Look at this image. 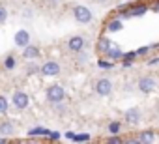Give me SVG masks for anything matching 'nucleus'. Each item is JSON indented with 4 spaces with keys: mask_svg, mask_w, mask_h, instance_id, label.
I'll list each match as a JSON object with an SVG mask.
<instances>
[{
    "mask_svg": "<svg viewBox=\"0 0 159 144\" xmlns=\"http://www.w3.org/2000/svg\"><path fill=\"white\" fill-rule=\"evenodd\" d=\"M45 97H47L49 103L64 101V97H66V90H64L60 84H51V86H47V90H45Z\"/></svg>",
    "mask_w": 159,
    "mask_h": 144,
    "instance_id": "nucleus-1",
    "label": "nucleus"
},
{
    "mask_svg": "<svg viewBox=\"0 0 159 144\" xmlns=\"http://www.w3.org/2000/svg\"><path fill=\"white\" fill-rule=\"evenodd\" d=\"M73 17H75V21L77 23H81V25H88V23H92V11L86 8V6H75L73 8Z\"/></svg>",
    "mask_w": 159,
    "mask_h": 144,
    "instance_id": "nucleus-2",
    "label": "nucleus"
},
{
    "mask_svg": "<svg viewBox=\"0 0 159 144\" xmlns=\"http://www.w3.org/2000/svg\"><path fill=\"white\" fill-rule=\"evenodd\" d=\"M11 103H13V107H15V109L25 110V109H28V105H30V97H28V94H26V92L17 90V92L13 94V97H11Z\"/></svg>",
    "mask_w": 159,
    "mask_h": 144,
    "instance_id": "nucleus-3",
    "label": "nucleus"
},
{
    "mask_svg": "<svg viewBox=\"0 0 159 144\" xmlns=\"http://www.w3.org/2000/svg\"><path fill=\"white\" fill-rule=\"evenodd\" d=\"M41 75H45V77H56V75H60V71H62V67H60V64L58 62H54V60H49V62H45L43 65H41Z\"/></svg>",
    "mask_w": 159,
    "mask_h": 144,
    "instance_id": "nucleus-4",
    "label": "nucleus"
},
{
    "mask_svg": "<svg viewBox=\"0 0 159 144\" xmlns=\"http://www.w3.org/2000/svg\"><path fill=\"white\" fill-rule=\"evenodd\" d=\"M155 88H157V79L155 77H152V75L140 77V81H139V90L140 92L148 94V92H153Z\"/></svg>",
    "mask_w": 159,
    "mask_h": 144,
    "instance_id": "nucleus-5",
    "label": "nucleus"
},
{
    "mask_svg": "<svg viewBox=\"0 0 159 144\" xmlns=\"http://www.w3.org/2000/svg\"><path fill=\"white\" fill-rule=\"evenodd\" d=\"M84 45H86V41H84L83 36H71V38L67 39V49H69L71 52H81V51L84 49Z\"/></svg>",
    "mask_w": 159,
    "mask_h": 144,
    "instance_id": "nucleus-6",
    "label": "nucleus"
},
{
    "mask_svg": "<svg viewBox=\"0 0 159 144\" xmlns=\"http://www.w3.org/2000/svg\"><path fill=\"white\" fill-rule=\"evenodd\" d=\"M146 11H148V6H144V4L129 6V10H127L125 13H122V15H120V19H127V17H142Z\"/></svg>",
    "mask_w": 159,
    "mask_h": 144,
    "instance_id": "nucleus-7",
    "label": "nucleus"
},
{
    "mask_svg": "<svg viewBox=\"0 0 159 144\" xmlns=\"http://www.w3.org/2000/svg\"><path fill=\"white\" fill-rule=\"evenodd\" d=\"M96 92L99 94V96H111V92H112V81L111 79H99L98 83H96Z\"/></svg>",
    "mask_w": 159,
    "mask_h": 144,
    "instance_id": "nucleus-8",
    "label": "nucleus"
},
{
    "mask_svg": "<svg viewBox=\"0 0 159 144\" xmlns=\"http://www.w3.org/2000/svg\"><path fill=\"white\" fill-rule=\"evenodd\" d=\"M140 120H142V110L139 107H131L129 110H125V122L127 124L137 125V124H140Z\"/></svg>",
    "mask_w": 159,
    "mask_h": 144,
    "instance_id": "nucleus-9",
    "label": "nucleus"
},
{
    "mask_svg": "<svg viewBox=\"0 0 159 144\" xmlns=\"http://www.w3.org/2000/svg\"><path fill=\"white\" fill-rule=\"evenodd\" d=\"M13 41H15V45L17 47H26L28 43H30V34H28V30H25V28H21V30H17L15 32V38H13Z\"/></svg>",
    "mask_w": 159,
    "mask_h": 144,
    "instance_id": "nucleus-10",
    "label": "nucleus"
},
{
    "mask_svg": "<svg viewBox=\"0 0 159 144\" xmlns=\"http://www.w3.org/2000/svg\"><path fill=\"white\" fill-rule=\"evenodd\" d=\"M39 56H41L39 47H36V45H32V43H28L26 47H23V58H26V60H36V58H39Z\"/></svg>",
    "mask_w": 159,
    "mask_h": 144,
    "instance_id": "nucleus-11",
    "label": "nucleus"
},
{
    "mask_svg": "<svg viewBox=\"0 0 159 144\" xmlns=\"http://www.w3.org/2000/svg\"><path fill=\"white\" fill-rule=\"evenodd\" d=\"M105 56H107L109 60L116 62V60H122V58H124V51H122V49H120L118 45H114V43H112V47L109 49V52H107Z\"/></svg>",
    "mask_w": 159,
    "mask_h": 144,
    "instance_id": "nucleus-12",
    "label": "nucleus"
},
{
    "mask_svg": "<svg viewBox=\"0 0 159 144\" xmlns=\"http://www.w3.org/2000/svg\"><path fill=\"white\" fill-rule=\"evenodd\" d=\"M13 133H15V125H13V122L6 120V122L0 124V135H2V137H11Z\"/></svg>",
    "mask_w": 159,
    "mask_h": 144,
    "instance_id": "nucleus-13",
    "label": "nucleus"
},
{
    "mask_svg": "<svg viewBox=\"0 0 159 144\" xmlns=\"http://www.w3.org/2000/svg\"><path fill=\"white\" fill-rule=\"evenodd\" d=\"M111 47H112V41H111V39L99 38V41H98V52H99V54H107Z\"/></svg>",
    "mask_w": 159,
    "mask_h": 144,
    "instance_id": "nucleus-14",
    "label": "nucleus"
},
{
    "mask_svg": "<svg viewBox=\"0 0 159 144\" xmlns=\"http://www.w3.org/2000/svg\"><path fill=\"white\" fill-rule=\"evenodd\" d=\"M124 26H122V21H120V17H116V19H111L109 23H107V30L109 32H120Z\"/></svg>",
    "mask_w": 159,
    "mask_h": 144,
    "instance_id": "nucleus-15",
    "label": "nucleus"
},
{
    "mask_svg": "<svg viewBox=\"0 0 159 144\" xmlns=\"http://www.w3.org/2000/svg\"><path fill=\"white\" fill-rule=\"evenodd\" d=\"M137 140L139 142H155V133L153 131H142V133H139Z\"/></svg>",
    "mask_w": 159,
    "mask_h": 144,
    "instance_id": "nucleus-16",
    "label": "nucleus"
},
{
    "mask_svg": "<svg viewBox=\"0 0 159 144\" xmlns=\"http://www.w3.org/2000/svg\"><path fill=\"white\" fill-rule=\"evenodd\" d=\"M47 135H49V129H47V127H41V125L32 127V129L28 131V137H47Z\"/></svg>",
    "mask_w": 159,
    "mask_h": 144,
    "instance_id": "nucleus-17",
    "label": "nucleus"
},
{
    "mask_svg": "<svg viewBox=\"0 0 159 144\" xmlns=\"http://www.w3.org/2000/svg\"><path fill=\"white\" fill-rule=\"evenodd\" d=\"M137 58V51H131V52H124V60H122V65L124 67H129L133 64V60Z\"/></svg>",
    "mask_w": 159,
    "mask_h": 144,
    "instance_id": "nucleus-18",
    "label": "nucleus"
},
{
    "mask_svg": "<svg viewBox=\"0 0 159 144\" xmlns=\"http://www.w3.org/2000/svg\"><path fill=\"white\" fill-rule=\"evenodd\" d=\"M15 64H17V62H15V56H13V54L6 56V60H4V67H6V69H13Z\"/></svg>",
    "mask_w": 159,
    "mask_h": 144,
    "instance_id": "nucleus-19",
    "label": "nucleus"
},
{
    "mask_svg": "<svg viewBox=\"0 0 159 144\" xmlns=\"http://www.w3.org/2000/svg\"><path fill=\"white\" fill-rule=\"evenodd\" d=\"M120 129H122L120 122H111V124H109V133H111V135H118Z\"/></svg>",
    "mask_w": 159,
    "mask_h": 144,
    "instance_id": "nucleus-20",
    "label": "nucleus"
},
{
    "mask_svg": "<svg viewBox=\"0 0 159 144\" xmlns=\"http://www.w3.org/2000/svg\"><path fill=\"white\" fill-rule=\"evenodd\" d=\"M73 140L75 142H86V140H90V135L88 133H75Z\"/></svg>",
    "mask_w": 159,
    "mask_h": 144,
    "instance_id": "nucleus-21",
    "label": "nucleus"
},
{
    "mask_svg": "<svg viewBox=\"0 0 159 144\" xmlns=\"http://www.w3.org/2000/svg\"><path fill=\"white\" fill-rule=\"evenodd\" d=\"M8 107H10L8 99H6L4 96H0V114H6V112H8Z\"/></svg>",
    "mask_w": 159,
    "mask_h": 144,
    "instance_id": "nucleus-22",
    "label": "nucleus"
},
{
    "mask_svg": "<svg viewBox=\"0 0 159 144\" xmlns=\"http://www.w3.org/2000/svg\"><path fill=\"white\" fill-rule=\"evenodd\" d=\"M98 67H101V69H112L114 67V62L111 60V62H107V60H98Z\"/></svg>",
    "mask_w": 159,
    "mask_h": 144,
    "instance_id": "nucleus-23",
    "label": "nucleus"
},
{
    "mask_svg": "<svg viewBox=\"0 0 159 144\" xmlns=\"http://www.w3.org/2000/svg\"><path fill=\"white\" fill-rule=\"evenodd\" d=\"M8 21V10L4 6H0V25H4Z\"/></svg>",
    "mask_w": 159,
    "mask_h": 144,
    "instance_id": "nucleus-24",
    "label": "nucleus"
},
{
    "mask_svg": "<svg viewBox=\"0 0 159 144\" xmlns=\"http://www.w3.org/2000/svg\"><path fill=\"white\" fill-rule=\"evenodd\" d=\"M107 142H109V144H120V142H124V140H122V138H120L118 135H112V137H111V138H109Z\"/></svg>",
    "mask_w": 159,
    "mask_h": 144,
    "instance_id": "nucleus-25",
    "label": "nucleus"
},
{
    "mask_svg": "<svg viewBox=\"0 0 159 144\" xmlns=\"http://www.w3.org/2000/svg\"><path fill=\"white\" fill-rule=\"evenodd\" d=\"M150 49H152V47H140V49H137V56H144V54H148Z\"/></svg>",
    "mask_w": 159,
    "mask_h": 144,
    "instance_id": "nucleus-26",
    "label": "nucleus"
},
{
    "mask_svg": "<svg viewBox=\"0 0 159 144\" xmlns=\"http://www.w3.org/2000/svg\"><path fill=\"white\" fill-rule=\"evenodd\" d=\"M47 137H49V138H51V140H58V138H60V137H62V135H60V133H58V131H49V135H47Z\"/></svg>",
    "mask_w": 159,
    "mask_h": 144,
    "instance_id": "nucleus-27",
    "label": "nucleus"
},
{
    "mask_svg": "<svg viewBox=\"0 0 159 144\" xmlns=\"http://www.w3.org/2000/svg\"><path fill=\"white\" fill-rule=\"evenodd\" d=\"M155 64H159V54L153 56V58H150V60L146 62V65H155Z\"/></svg>",
    "mask_w": 159,
    "mask_h": 144,
    "instance_id": "nucleus-28",
    "label": "nucleus"
},
{
    "mask_svg": "<svg viewBox=\"0 0 159 144\" xmlns=\"http://www.w3.org/2000/svg\"><path fill=\"white\" fill-rule=\"evenodd\" d=\"M88 62V54H79V64H86Z\"/></svg>",
    "mask_w": 159,
    "mask_h": 144,
    "instance_id": "nucleus-29",
    "label": "nucleus"
},
{
    "mask_svg": "<svg viewBox=\"0 0 159 144\" xmlns=\"http://www.w3.org/2000/svg\"><path fill=\"white\" fill-rule=\"evenodd\" d=\"M64 137H66L67 140H73V137H75V133H73V131H67V133H64Z\"/></svg>",
    "mask_w": 159,
    "mask_h": 144,
    "instance_id": "nucleus-30",
    "label": "nucleus"
},
{
    "mask_svg": "<svg viewBox=\"0 0 159 144\" xmlns=\"http://www.w3.org/2000/svg\"><path fill=\"white\" fill-rule=\"evenodd\" d=\"M36 71H39V67H36V65H30V67H28V73H30V75H34Z\"/></svg>",
    "mask_w": 159,
    "mask_h": 144,
    "instance_id": "nucleus-31",
    "label": "nucleus"
},
{
    "mask_svg": "<svg viewBox=\"0 0 159 144\" xmlns=\"http://www.w3.org/2000/svg\"><path fill=\"white\" fill-rule=\"evenodd\" d=\"M23 15H25V17H32V11H30V10H26V11H23Z\"/></svg>",
    "mask_w": 159,
    "mask_h": 144,
    "instance_id": "nucleus-32",
    "label": "nucleus"
},
{
    "mask_svg": "<svg viewBox=\"0 0 159 144\" xmlns=\"http://www.w3.org/2000/svg\"><path fill=\"white\" fill-rule=\"evenodd\" d=\"M0 144H8V138L6 137H0Z\"/></svg>",
    "mask_w": 159,
    "mask_h": 144,
    "instance_id": "nucleus-33",
    "label": "nucleus"
},
{
    "mask_svg": "<svg viewBox=\"0 0 159 144\" xmlns=\"http://www.w3.org/2000/svg\"><path fill=\"white\" fill-rule=\"evenodd\" d=\"M153 11H155V13H159V4H157V6H153Z\"/></svg>",
    "mask_w": 159,
    "mask_h": 144,
    "instance_id": "nucleus-34",
    "label": "nucleus"
},
{
    "mask_svg": "<svg viewBox=\"0 0 159 144\" xmlns=\"http://www.w3.org/2000/svg\"><path fill=\"white\" fill-rule=\"evenodd\" d=\"M152 47H157V49H159V43H155V45H152Z\"/></svg>",
    "mask_w": 159,
    "mask_h": 144,
    "instance_id": "nucleus-35",
    "label": "nucleus"
}]
</instances>
